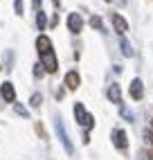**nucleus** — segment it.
Segmentation results:
<instances>
[{
    "label": "nucleus",
    "instance_id": "1",
    "mask_svg": "<svg viewBox=\"0 0 153 160\" xmlns=\"http://www.w3.org/2000/svg\"><path fill=\"white\" fill-rule=\"evenodd\" d=\"M74 120L79 122L86 131H90L92 126H95V117H92L88 111H86V106H83L81 102H76V104H74Z\"/></svg>",
    "mask_w": 153,
    "mask_h": 160
},
{
    "label": "nucleus",
    "instance_id": "2",
    "mask_svg": "<svg viewBox=\"0 0 153 160\" xmlns=\"http://www.w3.org/2000/svg\"><path fill=\"white\" fill-rule=\"evenodd\" d=\"M41 66L45 72H57L59 70V61H57V54L54 52H45V54H41Z\"/></svg>",
    "mask_w": 153,
    "mask_h": 160
},
{
    "label": "nucleus",
    "instance_id": "3",
    "mask_svg": "<svg viewBox=\"0 0 153 160\" xmlns=\"http://www.w3.org/2000/svg\"><path fill=\"white\" fill-rule=\"evenodd\" d=\"M111 20H113V27H115V32L119 36H124L126 32H128V23H126V18L122 16V14H111Z\"/></svg>",
    "mask_w": 153,
    "mask_h": 160
},
{
    "label": "nucleus",
    "instance_id": "4",
    "mask_svg": "<svg viewBox=\"0 0 153 160\" xmlns=\"http://www.w3.org/2000/svg\"><path fill=\"white\" fill-rule=\"evenodd\" d=\"M0 97H2L5 102H9V104L16 102V88H14L12 81H5L2 86H0Z\"/></svg>",
    "mask_w": 153,
    "mask_h": 160
},
{
    "label": "nucleus",
    "instance_id": "5",
    "mask_svg": "<svg viewBox=\"0 0 153 160\" xmlns=\"http://www.w3.org/2000/svg\"><path fill=\"white\" fill-rule=\"evenodd\" d=\"M68 29L72 32V34H79V32L83 29V18H81V14H68Z\"/></svg>",
    "mask_w": 153,
    "mask_h": 160
},
{
    "label": "nucleus",
    "instance_id": "6",
    "mask_svg": "<svg viewBox=\"0 0 153 160\" xmlns=\"http://www.w3.org/2000/svg\"><path fill=\"white\" fill-rule=\"evenodd\" d=\"M113 144L119 149V151H126L128 140H126V131H124V129H115V131H113Z\"/></svg>",
    "mask_w": 153,
    "mask_h": 160
},
{
    "label": "nucleus",
    "instance_id": "7",
    "mask_svg": "<svg viewBox=\"0 0 153 160\" xmlns=\"http://www.w3.org/2000/svg\"><path fill=\"white\" fill-rule=\"evenodd\" d=\"M57 133H59V138H61V142H63V149L68 153H72L74 151V147H72V142H70V138H68V133H65V129H63V124H61V120H57Z\"/></svg>",
    "mask_w": 153,
    "mask_h": 160
},
{
    "label": "nucleus",
    "instance_id": "8",
    "mask_svg": "<svg viewBox=\"0 0 153 160\" xmlns=\"http://www.w3.org/2000/svg\"><path fill=\"white\" fill-rule=\"evenodd\" d=\"M131 97H133L135 102H140L142 97H144V83H142V79H133L131 81Z\"/></svg>",
    "mask_w": 153,
    "mask_h": 160
},
{
    "label": "nucleus",
    "instance_id": "9",
    "mask_svg": "<svg viewBox=\"0 0 153 160\" xmlns=\"http://www.w3.org/2000/svg\"><path fill=\"white\" fill-rule=\"evenodd\" d=\"M79 83H81V77H79L76 70H70L68 74H65V88H68V90H76Z\"/></svg>",
    "mask_w": 153,
    "mask_h": 160
},
{
    "label": "nucleus",
    "instance_id": "10",
    "mask_svg": "<svg viewBox=\"0 0 153 160\" xmlns=\"http://www.w3.org/2000/svg\"><path fill=\"white\" fill-rule=\"evenodd\" d=\"M36 50H38V54H45V52H52V41L47 34H41L36 38Z\"/></svg>",
    "mask_w": 153,
    "mask_h": 160
},
{
    "label": "nucleus",
    "instance_id": "11",
    "mask_svg": "<svg viewBox=\"0 0 153 160\" xmlns=\"http://www.w3.org/2000/svg\"><path fill=\"white\" fill-rule=\"evenodd\" d=\"M106 95H108V99H111L113 104H122V88H119L117 83H111L108 90H106Z\"/></svg>",
    "mask_w": 153,
    "mask_h": 160
},
{
    "label": "nucleus",
    "instance_id": "12",
    "mask_svg": "<svg viewBox=\"0 0 153 160\" xmlns=\"http://www.w3.org/2000/svg\"><path fill=\"white\" fill-rule=\"evenodd\" d=\"M119 48H122V52H124V57H133V48H131V43L122 36L119 38Z\"/></svg>",
    "mask_w": 153,
    "mask_h": 160
},
{
    "label": "nucleus",
    "instance_id": "13",
    "mask_svg": "<svg viewBox=\"0 0 153 160\" xmlns=\"http://www.w3.org/2000/svg\"><path fill=\"white\" fill-rule=\"evenodd\" d=\"M36 25H38L41 32L47 27V18H45V14H43V12H36Z\"/></svg>",
    "mask_w": 153,
    "mask_h": 160
},
{
    "label": "nucleus",
    "instance_id": "14",
    "mask_svg": "<svg viewBox=\"0 0 153 160\" xmlns=\"http://www.w3.org/2000/svg\"><path fill=\"white\" fill-rule=\"evenodd\" d=\"M41 102H43V95H41V92H34V95L29 97V104L34 106V108H36V106H41Z\"/></svg>",
    "mask_w": 153,
    "mask_h": 160
},
{
    "label": "nucleus",
    "instance_id": "15",
    "mask_svg": "<svg viewBox=\"0 0 153 160\" xmlns=\"http://www.w3.org/2000/svg\"><path fill=\"white\" fill-rule=\"evenodd\" d=\"M90 25H92L95 29H99V32L104 29V23H101V18H99V16H92V18H90Z\"/></svg>",
    "mask_w": 153,
    "mask_h": 160
},
{
    "label": "nucleus",
    "instance_id": "16",
    "mask_svg": "<svg viewBox=\"0 0 153 160\" xmlns=\"http://www.w3.org/2000/svg\"><path fill=\"white\" fill-rule=\"evenodd\" d=\"M14 111H16L18 115H23V117H27V115H29V113H27V108H25V106H20V104H16V102H14Z\"/></svg>",
    "mask_w": 153,
    "mask_h": 160
},
{
    "label": "nucleus",
    "instance_id": "17",
    "mask_svg": "<svg viewBox=\"0 0 153 160\" xmlns=\"http://www.w3.org/2000/svg\"><path fill=\"white\" fill-rule=\"evenodd\" d=\"M14 12L16 16H23V0H14Z\"/></svg>",
    "mask_w": 153,
    "mask_h": 160
},
{
    "label": "nucleus",
    "instance_id": "18",
    "mask_svg": "<svg viewBox=\"0 0 153 160\" xmlns=\"http://www.w3.org/2000/svg\"><path fill=\"white\" fill-rule=\"evenodd\" d=\"M34 126H36V133L43 138V140H47V133H45V129H43V124H41V122H36Z\"/></svg>",
    "mask_w": 153,
    "mask_h": 160
},
{
    "label": "nucleus",
    "instance_id": "19",
    "mask_svg": "<svg viewBox=\"0 0 153 160\" xmlns=\"http://www.w3.org/2000/svg\"><path fill=\"white\" fill-rule=\"evenodd\" d=\"M43 72H45V70H43V66H41V63H36V66H34V77H43Z\"/></svg>",
    "mask_w": 153,
    "mask_h": 160
},
{
    "label": "nucleus",
    "instance_id": "20",
    "mask_svg": "<svg viewBox=\"0 0 153 160\" xmlns=\"http://www.w3.org/2000/svg\"><path fill=\"white\" fill-rule=\"evenodd\" d=\"M149 160H153V149H151V151H149Z\"/></svg>",
    "mask_w": 153,
    "mask_h": 160
},
{
    "label": "nucleus",
    "instance_id": "21",
    "mask_svg": "<svg viewBox=\"0 0 153 160\" xmlns=\"http://www.w3.org/2000/svg\"><path fill=\"white\" fill-rule=\"evenodd\" d=\"M104 2H113V0H104Z\"/></svg>",
    "mask_w": 153,
    "mask_h": 160
}]
</instances>
